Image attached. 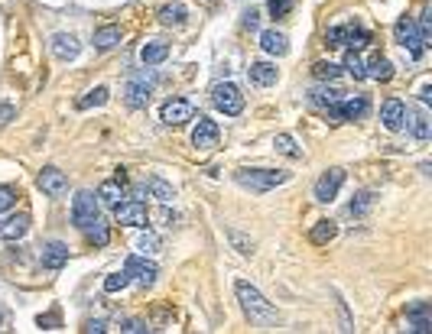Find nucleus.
I'll return each mask as SVG.
<instances>
[{
    "label": "nucleus",
    "instance_id": "obj_37",
    "mask_svg": "<svg viewBox=\"0 0 432 334\" xmlns=\"http://www.w3.org/2000/svg\"><path fill=\"white\" fill-rule=\"evenodd\" d=\"M160 247H163V240L156 234H150V231L136 237V250L144 253V257H146V253H160Z\"/></svg>",
    "mask_w": 432,
    "mask_h": 334
},
{
    "label": "nucleus",
    "instance_id": "obj_3",
    "mask_svg": "<svg viewBox=\"0 0 432 334\" xmlns=\"http://www.w3.org/2000/svg\"><path fill=\"white\" fill-rule=\"evenodd\" d=\"M393 36H397V42L413 56V59H423L426 36H423V30H419V23H416L413 17H400L397 26H393Z\"/></svg>",
    "mask_w": 432,
    "mask_h": 334
},
{
    "label": "nucleus",
    "instance_id": "obj_49",
    "mask_svg": "<svg viewBox=\"0 0 432 334\" xmlns=\"http://www.w3.org/2000/svg\"><path fill=\"white\" fill-rule=\"evenodd\" d=\"M114 179H117L120 185H127V169H117V172H114Z\"/></svg>",
    "mask_w": 432,
    "mask_h": 334
},
{
    "label": "nucleus",
    "instance_id": "obj_13",
    "mask_svg": "<svg viewBox=\"0 0 432 334\" xmlns=\"http://www.w3.org/2000/svg\"><path fill=\"white\" fill-rule=\"evenodd\" d=\"M114 217H117V224L124 227H146V205L144 201H120L117 208H114Z\"/></svg>",
    "mask_w": 432,
    "mask_h": 334
},
{
    "label": "nucleus",
    "instance_id": "obj_18",
    "mask_svg": "<svg viewBox=\"0 0 432 334\" xmlns=\"http://www.w3.org/2000/svg\"><path fill=\"white\" fill-rule=\"evenodd\" d=\"M30 231V214H13L7 221H0V240H20Z\"/></svg>",
    "mask_w": 432,
    "mask_h": 334
},
{
    "label": "nucleus",
    "instance_id": "obj_11",
    "mask_svg": "<svg viewBox=\"0 0 432 334\" xmlns=\"http://www.w3.org/2000/svg\"><path fill=\"white\" fill-rule=\"evenodd\" d=\"M36 185L43 188V195H49V198H62V195L68 192V179L62 169L56 166H46L43 172H39V179H36Z\"/></svg>",
    "mask_w": 432,
    "mask_h": 334
},
{
    "label": "nucleus",
    "instance_id": "obj_27",
    "mask_svg": "<svg viewBox=\"0 0 432 334\" xmlns=\"http://www.w3.org/2000/svg\"><path fill=\"white\" fill-rule=\"evenodd\" d=\"M335 237H338V224H335V221H329V217H325V221H319V224L309 231V240H312L315 247H322V243L335 240Z\"/></svg>",
    "mask_w": 432,
    "mask_h": 334
},
{
    "label": "nucleus",
    "instance_id": "obj_25",
    "mask_svg": "<svg viewBox=\"0 0 432 334\" xmlns=\"http://www.w3.org/2000/svg\"><path fill=\"white\" fill-rule=\"evenodd\" d=\"M364 78H374V82H390L393 78V62L383 59V56H374L364 65Z\"/></svg>",
    "mask_w": 432,
    "mask_h": 334
},
{
    "label": "nucleus",
    "instance_id": "obj_42",
    "mask_svg": "<svg viewBox=\"0 0 432 334\" xmlns=\"http://www.w3.org/2000/svg\"><path fill=\"white\" fill-rule=\"evenodd\" d=\"M117 331H124V334H140V331H150V328L144 325V321H136V318H130V321H120V328Z\"/></svg>",
    "mask_w": 432,
    "mask_h": 334
},
{
    "label": "nucleus",
    "instance_id": "obj_12",
    "mask_svg": "<svg viewBox=\"0 0 432 334\" xmlns=\"http://www.w3.org/2000/svg\"><path fill=\"white\" fill-rule=\"evenodd\" d=\"M335 114H338V120H364L371 114V101L364 94H348V98L338 101Z\"/></svg>",
    "mask_w": 432,
    "mask_h": 334
},
{
    "label": "nucleus",
    "instance_id": "obj_2",
    "mask_svg": "<svg viewBox=\"0 0 432 334\" xmlns=\"http://www.w3.org/2000/svg\"><path fill=\"white\" fill-rule=\"evenodd\" d=\"M234 182L241 185V188H247V192H273L277 185H286L289 182V172H283V169H238L234 172Z\"/></svg>",
    "mask_w": 432,
    "mask_h": 334
},
{
    "label": "nucleus",
    "instance_id": "obj_41",
    "mask_svg": "<svg viewBox=\"0 0 432 334\" xmlns=\"http://www.w3.org/2000/svg\"><path fill=\"white\" fill-rule=\"evenodd\" d=\"M293 4H296V0H270V7L267 10H270V17L280 20V17H286L289 10H293Z\"/></svg>",
    "mask_w": 432,
    "mask_h": 334
},
{
    "label": "nucleus",
    "instance_id": "obj_17",
    "mask_svg": "<svg viewBox=\"0 0 432 334\" xmlns=\"http://www.w3.org/2000/svg\"><path fill=\"white\" fill-rule=\"evenodd\" d=\"M407 321H409V331H413V334L432 331V309H429V302H413V305L407 309Z\"/></svg>",
    "mask_w": 432,
    "mask_h": 334
},
{
    "label": "nucleus",
    "instance_id": "obj_46",
    "mask_svg": "<svg viewBox=\"0 0 432 334\" xmlns=\"http://www.w3.org/2000/svg\"><path fill=\"white\" fill-rule=\"evenodd\" d=\"M130 198H134V201H144V198H150V188H146V182H144V185H136L134 192H130Z\"/></svg>",
    "mask_w": 432,
    "mask_h": 334
},
{
    "label": "nucleus",
    "instance_id": "obj_36",
    "mask_svg": "<svg viewBox=\"0 0 432 334\" xmlns=\"http://www.w3.org/2000/svg\"><path fill=\"white\" fill-rule=\"evenodd\" d=\"M371 205H374V195H371V192H357L355 201L348 205V214L361 217V214H367V211H371Z\"/></svg>",
    "mask_w": 432,
    "mask_h": 334
},
{
    "label": "nucleus",
    "instance_id": "obj_26",
    "mask_svg": "<svg viewBox=\"0 0 432 334\" xmlns=\"http://www.w3.org/2000/svg\"><path fill=\"white\" fill-rule=\"evenodd\" d=\"M156 17H160L163 26H182V23H186V17H189V10L182 7V4H176V0H172V4H163Z\"/></svg>",
    "mask_w": 432,
    "mask_h": 334
},
{
    "label": "nucleus",
    "instance_id": "obj_23",
    "mask_svg": "<svg viewBox=\"0 0 432 334\" xmlns=\"http://www.w3.org/2000/svg\"><path fill=\"white\" fill-rule=\"evenodd\" d=\"M166 56H170V46L160 39H153V42H144V49H140V62H144L146 68L153 65H160V62H166Z\"/></svg>",
    "mask_w": 432,
    "mask_h": 334
},
{
    "label": "nucleus",
    "instance_id": "obj_24",
    "mask_svg": "<svg viewBox=\"0 0 432 334\" xmlns=\"http://www.w3.org/2000/svg\"><path fill=\"white\" fill-rule=\"evenodd\" d=\"M407 117L403 127H409V134L416 140H429V117H426V110H416V108H407Z\"/></svg>",
    "mask_w": 432,
    "mask_h": 334
},
{
    "label": "nucleus",
    "instance_id": "obj_39",
    "mask_svg": "<svg viewBox=\"0 0 432 334\" xmlns=\"http://www.w3.org/2000/svg\"><path fill=\"white\" fill-rule=\"evenodd\" d=\"M130 285V276L127 273H110L104 279V293H120V289H127Z\"/></svg>",
    "mask_w": 432,
    "mask_h": 334
},
{
    "label": "nucleus",
    "instance_id": "obj_34",
    "mask_svg": "<svg viewBox=\"0 0 432 334\" xmlns=\"http://www.w3.org/2000/svg\"><path fill=\"white\" fill-rule=\"evenodd\" d=\"M273 146H277V153H283V156H289V159L303 156V150H299L296 140H293L289 134H277V136H273Z\"/></svg>",
    "mask_w": 432,
    "mask_h": 334
},
{
    "label": "nucleus",
    "instance_id": "obj_47",
    "mask_svg": "<svg viewBox=\"0 0 432 334\" xmlns=\"http://www.w3.org/2000/svg\"><path fill=\"white\" fill-rule=\"evenodd\" d=\"M257 23H260V13H257V10H250V13H244V26H250V30H254Z\"/></svg>",
    "mask_w": 432,
    "mask_h": 334
},
{
    "label": "nucleus",
    "instance_id": "obj_19",
    "mask_svg": "<svg viewBox=\"0 0 432 334\" xmlns=\"http://www.w3.org/2000/svg\"><path fill=\"white\" fill-rule=\"evenodd\" d=\"M39 259H43L46 269H62L68 263V247L62 240H49L43 247V257H39Z\"/></svg>",
    "mask_w": 432,
    "mask_h": 334
},
{
    "label": "nucleus",
    "instance_id": "obj_29",
    "mask_svg": "<svg viewBox=\"0 0 432 334\" xmlns=\"http://www.w3.org/2000/svg\"><path fill=\"white\" fill-rule=\"evenodd\" d=\"M98 198H101L104 205H110V208H117L120 201H124V185H120L117 179H108V182H101V188H98Z\"/></svg>",
    "mask_w": 432,
    "mask_h": 334
},
{
    "label": "nucleus",
    "instance_id": "obj_44",
    "mask_svg": "<svg viewBox=\"0 0 432 334\" xmlns=\"http://www.w3.org/2000/svg\"><path fill=\"white\" fill-rule=\"evenodd\" d=\"M13 117H17V108L13 104H0V127H7Z\"/></svg>",
    "mask_w": 432,
    "mask_h": 334
},
{
    "label": "nucleus",
    "instance_id": "obj_6",
    "mask_svg": "<svg viewBox=\"0 0 432 334\" xmlns=\"http://www.w3.org/2000/svg\"><path fill=\"white\" fill-rule=\"evenodd\" d=\"M124 273H127L136 285L150 289V285L156 283V276H160V266H156L153 259H146V257H140V253H134V257H127V263H124Z\"/></svg>",
    "mask_w": 432,
    "mask_h": 334
},
{
    "label": "nucleus",
    "instance_id": "obj_20",
    "mask_svg": "<svg viewBox=\"0 0 432 334\" xmlns=\"http://www.w3.org/2000/svg\"><path fill=\"white\" fill-rule=\"evenodd\" d=\"M260 49L267 52V56H286L289 42H286V36H283L280 30H263L260 33Z\"/></svg>",
    "mask_w": 432,
    "mask_h": 334
},
{
    "label": "nucleus",
    "instance_id": "obj_10",
    "mask_svg": "<svg viewBox=\"0 0 432 334\" xmlns=\"http://www.w3.org/2000/svg\"><path fill=\"white\" fill-rule=\"evenodd\" d=\"M195 117V108H192V101L186 98H170L166 104H163V124L166 127H182L186 120Z\"/></svg>",
    "mask_w": 432,
    "mask_h": 334
},
{
    "label": "nucleus",
    "instance_id": "obj_21",
    "mask_svg": "<svg viewBox=\"0 0 432 334\" xmlns=\"http://www.w3.org/2000/svg\"><path fill=\"white\" fill-rule=\"evenodd\" d=\"M277 78H280V68L273 65V62H254V65H250V82L260 84V88L277 84Z\"/></svg>",
    "mask_w": 432,
    "mask_h": 334
},
{
    "label": "nucleus",
    "instance_id": "obj_8",
    "mask_svg": "<svg viewBox=\"0 0 432 334\" xmlns=\"http://www.w3.org/2000/svg\"><path fill=\"white\" fill-rule=\"evenodd\" d=\"M341 185H345V169H325L322 176H319V182H315V201H322V205L335 201L341 192Z\"/></svg>",
    "mask_w": 432,
    "mask_h": 334
},
{
    "label": "nucleus",
    "instance_id": "obj_48",
    "mask_svg": "<svg viewBox=\"0 0 432 334\" xmlns=\"http://www.w3.org/2000/svg\"><path fill=\"white\" fill-rule=\"evenodd\" d=\"M419 101H426V104L432 101V88H429V84H423V88H419Z\"/></svg>",
    "mask_w": 432,
    "mask_h": 334
},
{
    "label": "nucleus",
    "instance_id": "obj_28",
    "mask_svg": "<svg viewBox=\"0 0 432 334\" xmlns=\"http://www.w3.org/2000/svg\"><path fill=\"white\" fill-rule=\"evenodd\" d=\"M146 188H150V198H160L163 205H170V201L176 198V188H172L166 179H160V176H150V179H146Z\"/></svg>",
    "mask_w": 432,
    "mask_h": 334
},
{
    "label": "nucleus",
    "instance_id": "obj_1",
    "mask_svg": "<svg viewBox=\"0 0 432 334\" xmlns=\"http://www.w3.org/2000/svg\"><path fill=\"white\" fill-rule=\"evenodd\" d=\"M234 293H238V302H241V309L247 311V318H250V321H257V325H273V321L280 318V315H277V309L263 299L260 289H257V285H250L247 279H238V283H234Z\"/></svg>",
    "mask_w": 432,
    "mask_h": 334
},
{
    "label": "nucleus",
    "instance_id": "obj_43",
    "mask_svg": "<svg viewBox=\"0 0 432 334\" xmlns=\"http://www.w3.org/2000/svg\"><path fill=\"white\" fill-rule=\"evenodd\" d=\"M36 321H39V328H46V331H56V328H59V315H56V311H52V315H39Z\"/></svg>",
    "mask_w": 432,
    "mask_h": 334
},
{
    "label": "nucleus",
    "instance_id": "obj_32",
    "mask_svg": "<svg viewBox=\"0 0 432 334\" xmlns=\"http://www.w3.org/2000/svg\"><path fill=\"white\" fill-rule=\"evenodd\" d=\"M224 234H228L231 247H234V250H238L241 257H254V240H250L247 234H241V231H234V227H228Z\"/></svg>",
    "mask_w": 432,
    "mask_h": 334
},
{
    "label": "nucleus",
    "instance_id": "obj_35",
    "mask_svg": "<svg viewBox=\"0 0 432 334\" xmlns=\"http://www.w3.org/2000/svg\"><path fill=\"white\" fill-rule=\"evenodd\" d=\"M312 75L319 82H335V78H341V65H335V62H315Z\"/></svg>",
    "mask_w": 432,
    "mask_h": 334
},
{
    "label": "nucleus",
    "instance_id": "obj_40",
    "mask_svg": "<svg viewBox=\"0 0 432 334\" xmlns=\"http://www.w3.org/2000/svg\"><path fill=\"white\" fill-rule=\"evenodd\" d=\"M13 205H17V192H13L10 185H0V214H4V211H10Z\"/></svg>",
    "mask_w": 432,
    "mask_h": 334
},
{
    "label": "nucleus",
    "instance_id": "obj_14",
    "mask_svg": "<svg viewBox=\"0 0 432 334\" xmlns=\"http://www.w3.org/2000/svg\"><path fill=\"white\" fill-rule=\"evenodd\" d=\"M403 120H407V104L400 98H387L381 108V124L387 127L390 134H400L403 130Z\"/></svg>",
    "mask_w": 432,
    "mask_h": 334
},
{
    "label": "nucleus",
    "instance_id": "obj_9",
    "mask_svg": "<svg viewBox=\"0 0 432 334\" xmlns=\"http://www.w3.org/2000/svg\"><path fill=\"white\" fill-rule=\"evenodd\" d=\"M218 140H221V134H218V124L215 120H208V117H198V124H195V130H192V146L198 153H212V150H218Z\"/></svg>",
    "mask_w": 432,
    "mask_h": 334
},
{
    "label": "nucleus",
    "instance_id": "obj_7",
    "mask_svg": "<svg viewBox=\"0 0 432 334\" xmlns=\"http://www.w3.org/2000/svg\"><path fill=\"white\" fill-rule=\"evenodd\" d=\"M153 84H156L153 72H140V75L130 78V82H127V94H124L127 108H146V104H150V94H153Z\"/></svg>",
    "mask_w": 432,
    "mask_h": 334
},
{
    "label": "nucleus",
    "instance_id": "obj_33",
    "mask_svg": "<svg viewBox=\"0 0 432 334\" xmlns=\"http://www.w3.org/2000/svg\"><path fill=\"white\" fill-rule=\"evenodd\" d=\"M85 234H88V240H91L94 247H108V240H110V231H108V224H104L101 217H98L94 224L85 227Z\"/></svg>",
    "mask_w": 432,
    "mask_h": 334
},
{
    "label": "nucleus",
    "instance_id": "obj_31",
    "mask_svg": "<svg viewBox=\"0 0 432 334\" xmlns=\"http://www.w3.org/2000/svg\"><path fill=\"white\" fill-rule=\"evenodd\" d=\"M108 98H110V91H108V88H104V84H98L94 91H88L85 98H78V101H75V108H78V110L101 108V104H108Z\"/></svg>",
    "mask_w": 432,
    "mask_h": 334
},
{
    "label": "nucleus",
    "instance_id": "obj_15",
    "mask_svg": "<svg viewBox=\"0 0 432 334\" xmlns=\"http://www.w3.org/2000/svg\"><path fill=\"white\" fill-rule=\"evenodd\" d=\"M341 98H345V94H341L338 88H312V91H309V101H312L315 108H322L325 114L335 120V124H338V114H335V108H338Z\"/></svg>",
    "mask_w": 432,
    "mask_h": 334
},
{
    "label": "nucleus",
    "instance_id": "obj_38",
    "mask_svg": "<svg viewBox=\"0 0 432 334\" xmlns=\"http://www.w3.org/2000/svg\"><path fill=\"white\" fill-rule=\"evenodd\" d=\"M345 68H348V75H355L357 82L364 78V59H361L357 52H351V49H348V56H345Z\"/></svg>",
    "mask_w": 432,
    "mask_h": 334
},
{
    "label": "nucleus",
    "instance_id": "obj_5",
    "mask_svg": "<svg viewBox=\"0 0 432 334\" xmlns=\"http://www.w3.org/2000/svg\"><path fill=\"white\" fill-rule=\"evenodd\" d=\"M212 104L224 114V117H238L241 110H244V94H241L238 84L231 82H218L212 88Z\"/></svg>",
    "mask_w": 432,
    "mask_h": 334
},
{
    "label": "nucleus",
    "instance_id": "obj_22",
    "mask_svg": "<svg viewBox=\"0 0 432 334\" xmlns=\"http://www.w3.org/2000/svg\"><path fill=\"white\" fill-rule=\"evenodd\" d=\"M367 42H371V33L367 30H361V26H341V46L345 49H351V52H357V49H364Z\"/></svg>",
    "mask_w": 432,
    "mask_h": 334
},
{
    "label": "nucleus",
    "instance_id": "obj_45",
    "mask_svg": "<svg viewBox=\"0 0 432 334\" xmlns=\"http://www.w3.org/2000/svg\"><path fill=\"white\" fill-rule=\"evenodd\" d=\"M82 331H85V334H104V331H108V325H104V321H85V328H82Z\"/></svg>",
    "mask_w": 432,
    "mask_h": 334
},
{
    "label": "nucleus",
    "instance_id": "obj_16",
    "mask_svg": "<svg viewBox=\"0 0 432 334\" xmlns=\"http://www.w3.org/2000/svg\"><path fill=\"white\" fill-rule=\"evenodd\" d=\"M49 46H52V56L59 62H72V59H78V52H82V42L72 33H56Z\"/></svg>",
    "mask_w": 432,
    "mask_h": 334
},
{
    "label": "nucleus",
    "instance_id": "obj_4",
    "mask_svg": "<svg viewBox=\"0 0 432 334\" xmlns=\"http://www.w3.org/2000/svg\"><path fill=\"white\" fill-rule=\"evenodd\" d=\"M101 217V198L94 192H88V188H82V192L72 198V221H75V227H82L85 231L88 224H94Z\"/></svg>",
    "mask_w": 432,
    "mask_h": 334
},
{
    "label": "nucleus",
    "instance_id": "obj_30",
    "mask_svg": "<svg viewBox=\"0 0 432 334\" xmlns=\"http://www.w3.org/2000/svg\"><path fill=\"white\" fill-rule=\"evenodd\" d=\"M91 42L94 49H114V46H120V26H101Z\"/></svg>",
    "mask_w": 432,
    "mask_h": 334
}]
</instances>
